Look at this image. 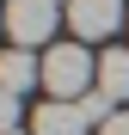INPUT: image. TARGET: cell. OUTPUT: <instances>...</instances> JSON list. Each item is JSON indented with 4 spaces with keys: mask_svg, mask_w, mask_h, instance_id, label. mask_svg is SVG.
<instances>
[{
    "mask_svg": "<svg viewBox=\"0 0 129 135\" xmlns=\"http://www.w3.org/2000/svg\"><path fill=\"white\" fill-rule=\"evenodd\" d=\"M92 123H86V110L80 104H61V98H49L37 110V123H31V135H86Z\"/></svg>",
    "mask_w": 129,
    "mask_h": 135,
    "instance_id": "obj_4",
    "label": "cell"
},
{
    "mask_svg": "<svg viewBox=\"0 0 129 135\" xmlns=\"http://www.w3.org/2000/svg\"><path fill=\"white\" fill-rule=\"evenodd\" d=\"M43 86H49V98H61V104H80L98 86V61L86 55V43H49V55H43Z\"/></svg>",
    "mask_w": 129,
    "mask_h": 135,
    "instance_id": "obj_1",
    "label": "cell"
},
{
    "mask_svg": "<svg viewBox=\"0 0 129 135\" xmlns=\"http://www.w3.org/2000/svg\"><path fill=\"white\" fill-rule=\"evenodd\" d=\"M12 135H25V129H12Z\"/></svg>",
    "mask_w": 129,
    "mask_h": 135,
    "instance_id": "obj_10",
    "label": "cell"
},
{
    "mask_svg": "<svg viewBox=\"0 0 129 135\" xmlns=\"http://www.w3.org/2000/svg\"><path fill=\"white\" fill-rule=\"evenodd\" d=\"M0 6H6V0H0Z\"/></svg>",
    "mask_w": 129,
    "mask_h": 135,
    "instance_id": "obj_11",
    "label": "cell"
},
{
    "mask_svg": "<svg viewBox=\"0 0 129 135\" xmlns=\"http://www.w3.org/2000/svg\"><path fill=\"white\" fill-rule=\"evenodd\" d=\"M68 31L74 43H104L111 31H123V0H68Z\"/></svg>",
    "mask_w": 129,
    "mask_h": 135,
    "instance_id": "obj_3",
    "label": "cell"
},
{
    "mask_svg": "<svg viewBox=\"0 0 129 135\" xmlns=\"http://www.w3.org/2000/svg\"><path fill=\"white\" fill-rule=\"evenodd\" d=\"M98 92L117 110H129V49H104L98 55Z\"/></svg>",
    "mask_w": 129,
    "mask_h": 135,
    "instance_id": "obj_5",
    "label": "cell"
},
{
    "mask_svg": "<svg viewBox=\"0 0 129 135\" xmlns=\"http://www.w3.org/2000/svg\"><path fill=\"white\" fill-rule=\"evenodd\" d=\"M55 31V0H6V37L12 49H37Z\"/></svg>",
    "mask_w": 129,
    "mask_h": 135,
    "instance_id": "obj_2",
    "label": "cell"
},
{
    "mask_svg": "<svg viewBox=\"0 0 129 135\" xmlns=\"http://www.w3.org/2000/svg\"><path fill=\"white\" fill-rule=\"evenodd\" d=\"M0 86L6 92H31V86H43V61L31 49H6L0 55Z\"/></svg>",
    "mask_w": 129,
    "mask_h": 135,
    "instance_id": "obj_6",
    "label": "cell"
},
{
    "mask_svg": "<svg viewBox=\"0 0 129 135\" xmlns=\"http://www.w3.org/2000/svg\"><path fill=\"white\" fill-rule=\"evenodd\" d=\"M98 135H129V110H117V117H111V123H104Z\"/></svg>",
    "mask_w": 129,
    "mask_h": 135,
    "instance_id": "obj_8",
    "label": "cell"
},
{
    "mask_svg": "<svg viewBox=\"0 0 129 135\" xmlns=\"http://www.w3.org/2000/svg\"><path fill=\"white\" fill-rule=\"evenodd\" d=\"M12 129H18V92L0 86V135H12Z\"/></svg>",
    "mask_w": 129,
    "mask_h": 135,
    "instance_id": "obj_7",
    "label": "cell"
},
{
    "mask_svg": "<svg viewBox=\"0 0 129 135\" xmlns=\"http://www.w3.org/2000/svg\"><path fill=\"white\" fill-rule=\"evenodd\" d=\"M0 31H6V6H0Z\"/></svg>",
    "mask_w": 129,
    "mask_h": 135,
    "instance_id": "obj_9",
    "label": "cell"
}]
</instances>
